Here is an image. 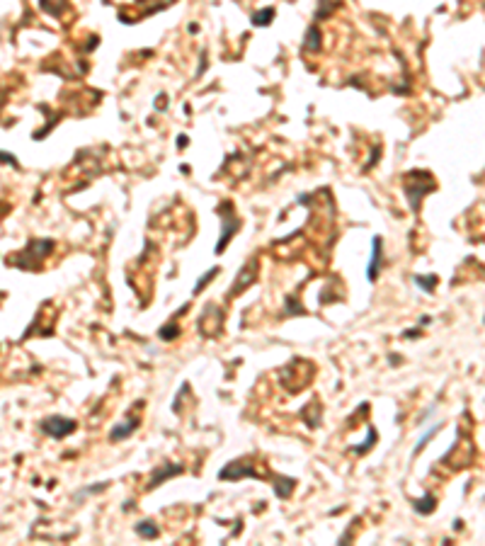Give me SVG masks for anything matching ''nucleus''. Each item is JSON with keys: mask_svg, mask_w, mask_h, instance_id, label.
Instances as JSON below:
<instances>
[{"mask_svg": "<svg viewBox=\"0 0 485 546\" xmlns=\"http://www.w3.org/2000/svg\"><path fill=\"white\" fill-rule=\"evenodd\" d=\"M420 330H422V325H417V328H408V330H403V338H405V340H415L417 335H420Z\"/></svg>", "mask_w": 485, "mask_h": 546, "instance_id": "393cba45", "label": "nucleus"}, {"mask_svg": "<svg viewBox=\"0 0 485 546\" xmlns=\"http://www.w3.org/2000/svg\"><path fill=\"white\" fill-rule=\"evenodd\" d=\"M412 282L420 284V287H422V291L432 294V289L437 287V282H439V279H437V274H427V277H422V274H415V277H412Z\"/></svg>", "mask_w": 485, "mask_h": 546, "instance_id": "412c9836", "label": "nucleus"}, {"mask_svg": "<svg viewBox=\"0 0 485 546\" xmlns=\"http://www.w3.org/2000/svg\"><path fill=\"white\" fill-rule=\"evenodd\" d=\"M199 328H202V335H219L223 330V311L209 304L199 318Z\"/></svg>", "mask_w": 485, "mask_h": 546, "instance_id": "39448f33", "label": "nucleus"}, {"mask_svg": "<svg viewBox=\"0 0 485 546\" xmlns=\"http://www.w3.org/2000/svg\"><path fill=\"white\" fill-rule=\"evenodd\" d=\"M420 180H417V170H410L405 172V197H408V204L412 212H420V204H422V199H425L427 192H432L434 187H437V182L434 180H427L425 185H417Z\"/></svg>", "mask_w": 485, "mask_h": 546, "instance_id": "f257e3e1", "label": "nucleus"}, {"mask_svg": "<svg viewBox=\"0 0 485 546\" xmlns=\"http://www.w3.org/2000/svg\"><path fill=\"white\" fill-rule=\"evenodd\" d=\"M412 507H415V512L417 515H432L434 510H437V495H432V493H425L422 498H417L415 503H412Z\"/></svg>", "mask_w": 485, "mask_h": 546, "instance_id": "ddd939ff", "label": "nucleus"}, {"mask_svg": "<svg viewBox=\"0 0 485 546\" xmlns=\"http://www.w3.org/2000/svg\"><path fill=\"white\" fill-rule=\"evenodd\" d=\"M221 221H223V226H221V238L216 243V255H221L223 250H226V245L230 243V238H233V236L240 231V226H243V221L233 214V206H230L228 202L221 206Z\"/></svg>", "mask_w": 485, "mask_h": 546, "instance_id": "f03ea898", "label": "nucleus"}, {"mask_svg": "<svg viewBox=\"0 0 485 546\" xmlns=\"http://www.w3.org/2000/svg\"><path fill=\"white\" fill-rule=\"evenodd\" d=\"M179 335H182V328H179L177 323H175V321H170V323H165L160 328V330H158V338H160V340H165V342H172V340H177Z\"/></svg>", "mask_w": 485, "mask_h": 546, "instance_id": "dca6fc26", "label": "nucleus"}, {"mask_svg": "<svg viewBox=\"0 0 485 546\" xmlns=\"http://www.w3.org/2000/svg\"><path fill=\"white\" fill-rule=\"evenodd\" d=\"M110 488V483L107 481H100V483H93V486H85V488H80L76 493V500H80V498H90V495H97V493H102V490H107Z\"/></svg>", "mask_w": 485, "mask_h": 546, "instance_id": "6ab92c4d", "label": "nucleus"}, {"mask_svg": "<svg viewBox=\"0 0 485 546\" xmlns=\"http://www.w3.org/2000/svg\"><path fill=\"white\" fill-rule=\"evenodd\" d=\"M272 20H274V8H264V10H260V12L253 15V25L267 27V25H272Z\"/></svg>", "mask_w": 485, "mask_h": 546, "instance_id": "aec40b11", "label": "nucleus"}, {"mask_svg": "<svg viewBox=\"0 0 485 546\" xmlns=\"http://www.w3.org/2000/svg\"><path fill=\"white\" fill-rule=\"evenodd\" d=\"M134 532H136L138 537H143V539H158V537H160V529L155 527V524H153L151 520H141V522H136Z\"/></svg>", "mask_w": 485, "mask_h": 546, "instance_id": "4468645a", "label": "nucleus"}, {"mask_svg": "<svg viewBox=\"0 0 485 546\" xmlns=\"http://www.w3.org/2000/svg\"><path fill=\"white\" fill-rule=\"evenodd\" d=\"M138 425H141V418L124 420V422H119V425H114L110 430V439H112V442H121V439H127L129 435H134Z\"/></svg>", "mask_w": 485, "mask_h": 546, "instance_id": "9d476101", "label": "nucleus"}, {"mask_svg": "<svg viewBox=\"0 0 485 546\" xmlns=\"http://www.w3.org/2000/svg\"><path fill=\"white\" fill-rule=\"evenodd\" d=\"M376 439H379L376 430H374V427H366V439H364L362 444H357V447H354L352 452H354V454H366V452H369V449H371V447L376 444Z\"/></svg>", "mask_w": 485, "mask_h": 546, "instance_id": "a211bd4d", "label": "nucleus"}, {"mask_svg": "<svg viewBox=\"0 0 485 546\" xmlns=\"http://www.w3.org/2000/svg\"><path fill=\"white\" fill-rule=\"evenodd\" d=\"M219 478L221 481H240V478H264V473L253 469V464L247 459H236L219 471Z\"/></svg>", "mask_w": 485, "mask_h": 546, "instance_id": "20e7f679", "label": "nucleus"}, {"mask_svg": "<svg viewBox=\"0 0 485 546\" xmlns=\"http://www.w3.org/2000/svg\"><path fill=\"white\" fill-rule=\"evenodd\" d=\"M179 473H185V466H182V464H160V466H155V469H153V473H151V478H148L146 490H155L163 481H170V478L179 476Z\"/></svg>", "mask_w": 485, "mask_h": 546, "instance_id": "423d86ee", "label": "nucleus"}, {"mask_svg": "<svg viewBox=\"0 0 485 546\" xmlns=\"http://www.w3.org/2000/svg\"><path fill=\"white\" fill-rule=\"evenodd\" d=\"M39 5H42V10L49 12L51 17H61L68 3H66V0H39Z\"/></svg>", "mask_w": 485, "mask_h": 546, "instance_id": "2eb2a0df", "label": "nucleus"}, {"mask_svg": "<svg viewBox=\"0 0 485 546\" xmlns=\"http://www.w3.org/2000/svg\"><path fill=\"white\" fill-rule=\"evenodd\" d=\"M53 250V240H32L29 245H27L25 255L29 257V265H27V270H34V267H39V260H44V257L49 255Z\"/></svg>", "mask_w": 485, "mask_h": 546, "instance_id": "0eeeda50", "label": "nucleus"}, {"mask_svg": "<svg viewBox=\"0 0 485 546\" xmlns=\"http://www.w3.org/2000/svg\"><path fill=\"white\" fill-rule=\"evenodd\" d=\"M216 274H219V267H211V270H209L206 274H202V277L196 279V284H194V289H192V294H194V296H199V294H202V289H204L206 284L211 282Z\"/></svg>", "mask_w": 485, "mask_h": 546, "instance_id": "4be33fe9", "label": "nucleus"}, {"mask_svg": "<svg viewBox=\"0 0 485 546\" xmlns=\"http://www.w3.org/2000/svg\"><path fill=\"white\" fill-rule=\"evenodd\" d=\"M76 430L78 422L73 418H66V415H49L46 420H42V432L53 437V439H63V437L73 435Z\"/></svg>", "mask_w": 485, "mask_h": 546, "instance_id": "7ed1b4c3", "label": "nucleus"}, {"mask_svg": "<svg viewBox=\"0 0 485 546\" xmlns=\"http://www.w3.org/2000/svg\"><path fill=\"white\" fill-rule=\"evenodd\" d=\"M255 279H257V260H250V262L240 270L238 277H236V282H233V287H230V296H238L240 291L247 289Z\"/></svg>", "mask_w": 485, "mask_h": 546, "instance_id": "6e6552de", "label": "nucleus"}, {"mask_svg": "<svg viewBox=\"0 0 485 546\" xmlns=\"http://www.w3.org/2000/svg\"><path fill=\"white\" fill-rule=\"evenodd\" d=\"M388 364H400V357H396V355H391V357H388Z\"/></svg>", "mask_w": 485, "mask_h": 546, "instance_id": "c85d7f7f", "label": "nucleus"}, {"mask_svg": "<svg viewBox=\"0 0 485 546\" xmlns=\"http://www.w3.org/2000/svg\"><path fill=\"white\" fill-rule=\"evenodd\" d=\"M303 311H306V308L301 306V304H298L296 299H294V296H286V299H284V313H286V316H298V313H303Z\"/></svg>", "mask_w": 485, "mask_h": 546, "instance_id": "5701e85b", "label": "nucleus"}, {"mask_svg": "<svg viewBox=\"0 0 485 546\" xmlns=\"http://www.w3.org/2000/svg\"><path fill=\"white\" fill-rule=\"evenodd\" d=\"M379 155H381V148H379V146H374V148H371V161L364 165V170H371V165L376 163V158H379Z\"/></svg>", "mask_w": 485, "mask_h": 546, "instance_id": "a878e982", "label": "nucleus"}, {"mask_svg": "<svg viewBox=\"0 0 485 546\" xmlns=\"http://www.w3.org/2000/svg\"><path fill=\"white\" fill-rule=\"evenodd\" d=\"M272 483H274V493H277V498H281V500H289L291 493H294V488H296V478H291V476H274Z\"/></svg>", "mask_w": 485, "mask_h": 546, "instance_id": "9b49d317", "label": "nucleus"}, {"mask_svg": "<svg viewBox=\"0 0 485 546\" xmlns=\"http://www.w3.org/2000/svg\"><path fill=\"white\" fill-rule=\"evenodd\" d=\"M187 144H189L187 136H179V138H177V146H179V148H182V146H187Z\"/></svg>", "mask_w": 485, "mask_h": 546, "instance_id": "cd10ccee", "label": "nucleus"}, {"mask_svg": "<svg viewBox=\"0 0 485 546\" xmlns=\"http://www.w3.org/2000/svg\"><path fill=\"white\" fill-rule=\"evenodd\" d=\"M332 10H335V3H328V0H320V5H318V10H315V20H323L328 17Z\"/></svg>", "mask_w": 485, "mask_h": 546, "instance_id": "b1692460", "label": "nucleus"}, {"mask_svg": "<svg viewBox=\"0 0 485 546\" xmlns=\"http://www.w3.org/2000/svg\"><path fill=\"white\" fill-rule=\"evenodd\" d=\"M381 260H383V240L379 236L371 238V260H369V267H366V279L374 284L379 272H381Z\"/></svg>", "mask_w": 485, "mask_h": 546, "instance_id": "1a4fd4ad", "label": "nucleus"}, {"mask_svg": "<svg viewBox=\"0 0 485 546\" xmlns=\"http://www.w3.org/2000/svg\"><path fill=\"white\" fill-rule=\"evenodd\" d=\"M429 321H432V318H429V316H422V318H420V325H427V323H429Z\"/></svg>", "mask_w": 485, "mask_h": 546, "instance_id": "c756f323", "label": "nucleus"}, {"mask_svg": "<svg viewBox=\"0 0 485 546\" xmlns=\"http://www.w3.org/2000/svg\"><path fill=\"white\" fill-rule=\"evenodd\" d=\"M3 161H5V163H10V165H15V168H17V163H15V158H12V153H3Z\"/></svg>", "mask_w": 485, "mask_h": 546, "instance_id": "bb28decb", "label": "nucleus"}, {"mask_svg": "<svg viewBox=\"0 0 485 546\" xmlns=\"http://www.w3.org/2000/svg\"><path fill=\"white\" fill-rule=\"evenodd\" d=\"M442 425H444V422H434V425H429V430H427L425 435H422V437H420V439H417V442H415V449H412V456H417V454H420V452H422V449H425V444L429 442V439H432V437L437 435L439 430H442Z\"/></svg>", "mask_w": 485, "mask_h": 546, "instance_id": "f3484780", "label": "nucleus"}, {"mask_svg": "<svg viewBox=\"0 0 485 546\" xmlns=\"http://www.w3.org/2000/svg\"><path fill=\"white\" fill-rule=\"evenodd\" d=\"M301 49L308 51V54L320 51V29H318V25H311L306 29V39H303V44H301Z\"/></svg>", "mask_w": 485, "mask_h": 546, "instance_id": "f8f14e48", "label": "nucleus"}]
</instances>
